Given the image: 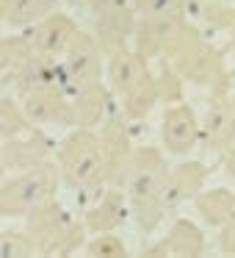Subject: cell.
I'll list each match as a JSON object with an SVG mask.
<instances>
[{"label":"cell","mask_w":235,"mask_h":258,"mask_svg":"<svg viewBox=\"0 0 235 258\" xmlns=\"http://www.w3.org/2000/svg\"><path fill=\"white\" fill-rule=\"evenodd\" d=\"M94 6H100V9H119V6H122V0H94Z\"/></svg>","instance_id":"cell-2"},{"label":"cell","mask_w":235,"mask_h":258,"mask_svg":"<svg viewBox=\"0 0 235 258\" xmlns=\"http://www.w3.org/2000/svg\"><path fill=\"white\" fill-rule=\"evenodd\" d=\"M166 142L174 150H185L194 142V122L185 108H177L166 117Z\"/></svg>","instance_id":"cell-1"}]
</instances>
